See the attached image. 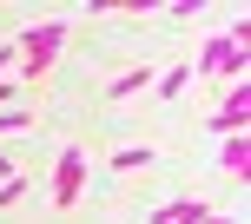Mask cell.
<instances>
[{
	"mask_svg": "<svg viewBox=\"0 0 251 224\" xmlns=\"http://www.w3.org/2000/svg\"><path fill=\"white\" fill-rule=\"evenodd\" d=\"M245 66H251V20H231L225 33H212L192 60V79H225V86H245Z\"/></svg>",
	"mask_w": 251,
	"mask_h": 224,
	"instance_id": "6da1fadb",
	"label": "cell"
},
{
	"mask_svg": "<svg viewBox=\"0 0 251 224\" xmlns=\"http://www.w3.org/2000/svg\"><path fill=\"white\" fill-rule=\"evenodd\" d=\"M7 40L20 46V79L13 86H40L53 73V60H60V46H66V20H33V26H20Z\"/></svg>",
	"mask_w": 251,
	"mask_h": 224,
	"instance_id": "7a4b0ae2",
	"label": "cell"
},
{
	"mask_svg": "<svg viewBox=\"0 0 251 224\" xmlns=\"http://www.w3.org/2000/svg\"><path fill=\"white\" fill-rule=\"evenodd\" d=\"M86 198V145H60L53 158V211H73Z\"/></svg>",
	"mask_w": 251,
	"mask_h": 224,
	"instance_id": "3957f363",
	"label": "cell"
},
{
	"mask_svg": "<svg viewBox=\"0 0 251 224\" xmlns=\"http://www.w3.org/2000/svg\"><path fill=\"white\" fill-rule=\"evenodd\" d=\"M245 112H251V86H225V99H218V112L205 125H212L218 138H238L245 132Z\"/></svg>",
	"mask_w": 251,
	"mask_h": 224,
	"instance_id": "277c9868",
	"label": "cell"
},
{
	"mask_svg": "<svg viewBox=\"0 0 251 224\" xmlns=\"http://www.w3.org/2000/svg\"><path fill=\"white\" fill-rule=\"evenodd\" d=\"M212 218V198H178V204H152L146 224H205Z\"/></svg>",
	"mask_w": 251,
	"mask_h": 224,
	"instance_id": "5b68a950",
	"label": "cell"
},
{
	"mask_svg": "<svg viewBox=\"0 0 251 224\" xmlns=\"http://www.w3.org/2000/svg\"><path fill=\"white\" fill-rule=\"evenodd\" d=\"M152 86V66H132V73H119V79H106V99H139V92H146Z\"/></svg>",
	"mask_w": 251,
	"mask_h": 224,
	"instance_id": "8992f818",
	"label": "cell"
},
{
	"mask_svg": "<svg viewBox=\"0 0 251 224\" xmlns=\"http://www.w3.org/2000/svg\"><path fill=\"white\" fill-rule=\"evenodd\" d=\"M218 165H225L231 178H245V165H251V138H245V132L225 138V145H218Z\"/></svg>",
	"mask_w": 251,
	"mask_h": 224,
	"instance_id": "52a82bcc",
	"label": "cell"
},
{
	"mask_svg": "<svg viewBox=\"0 0 251 224\" xmlns=\"http://www.w3.org/2000/svg\"><path fill=\"white\" fill-rule=\"evenodd\" d=\"M152 86H159V99H178V92L192 86V60H178V66H165V73L152 79Z\"/></svg>",
	"mask_w": 251,
	"mask_h": 224,
	"instance_id": "ba28073f",
	"label": "cell"
},
{
	"mask_svg": "<svg viewBox=\"0 0 251 224\" xmlns=\"http://www.w3.org/2000/svg\"><path fill=\"white\" fill-rule=\"evenodd\" d=\"M152 158H159L152 145H126V152H113V172H146Z\"/></svg>",
	"mask_w": 251,
	"mask_h": 224,
	"instance_id": "9c48e42d",
	"label": "cell"
},
{
	"mask_svg": "<svg viewBox=\"0 0 251 224\" xmlns=\"http://www.w3.org/2000/svg\"><path fill=\"white\" fill-rule=\"evenodd\" d=\"M20 198H26V178H20V172L0 178V204H20Z\"/></svg>",
	"mask_w": 251,
	"mask_h": 224,
	"instance_id": "30bf717a",
	"label": "cell"
},
{
	"mask_svg": "<svg viewBox=\"0 0 251 224\" xmlns=\"http://www.w3.org/2000/svg\"><path fill=\"white\" fill-rule=\"evenodd\" d=\"M26 125H33V119H26L20 106H7V112H0V132H26Z\"/></svg>",
	"mask_w": 251,
	"mask_h": 224,
	"instance_id": "8fae6325",
	"label": "cell"
},
{
	"mask_svg": "<svg viewBox=\"0 0 251 224\" xmlns=\"http://www.w3.org/2000/svg\"><path fill=\"white\" fill-rule=\"evenodd\" d=\"M0 178H13V158H7V152H0Z\"/></svg>",
	"mask_w": 251,
	"mask_h": 224,
	"instance_id": "7c38bea8",
	"label": "cell"
},
{
	"mask_svg": "<svg viewBox=\"0 0 251 224\" xmlns=\"http://www.w3.org/2000/svg\"><path fill=\"white\" fill-rule=\"evenodd\" d=\"M205 224H238V218H225V211H212V218H205Z\"/></svg>",
	"mask_w": 251,
	"mask_h": 224,
	"instance_id": "4fadbf2b",
	"label": "cell"
}]
</instances>
